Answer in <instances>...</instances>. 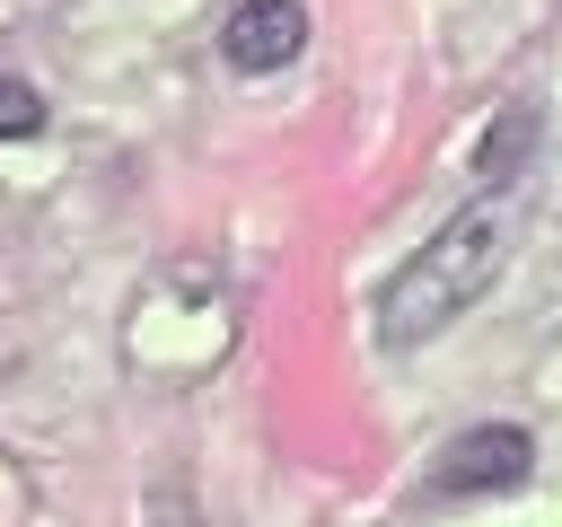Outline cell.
<instances>
[{"label": "cell", "mask_w": 562, "mask_h": 527, "mask_svg": "<svg viewBox=\"0 0 562 527\" xmlns=\"http://www.w3.org/2000/svg\"><path fill=\"white\" fill-rule=\"evenodd\" d=\"M299 44H307L299 0H246V9H228V26H220V53H228L237 70H281V61H299Z\"/></svg>", "instance_id": "obj_3"}, {"label": "cell", "mask_w": 562, "mask_h": 527, "mask_svg": "<svg viewBox=\"0 0 562 527\" xmlns=\"http://www.w3.org/2000/svg\"><path fill=\"white\" fill-rule=\"evenodd\" d=\"M527 466H536V439L518 422H483V430H457L439 448L430 483L439 492H509V483H527Z\"/></svg>", "instance_id": "obj_2"}, {"label": "cell", "mask_w": 562, "mask_h": 527, "mask_svg": "<svg viewBox=\"0 0 562 527\" xmlns=\"http://www.w3.org/2000/svg\"><path fill=\"white\" fill-rule=\"evenodd\" d=\"M35 132H44V97L0 70V141H35Z\"/></svg>", "instance_id": "obj_4"}, {"label": "cell", "mask_w": 562, "mask_h": 527, "mask_svg": "<svg viewBox=\"0 0 562 527\" xmlns=\"http://www.w3.org/2000/svg\"><path fill=\"white\" fill-rule=\"evenodd\" d=\"M527 132H536V123H527V114H509V132H501V141H483V176H509V158L527 149Z\"/></svg>", "instance_id": "obj_5"}, {"label": "cell", "mask_w": 562, "mask_h": 527, "mask_svg": "<svg viewBox=\"0 0 562 527\" xmlns=\"http://www.w3.org/2000/svg\"><path fill=\"white\" fill-rule=\"evenodd\" d=\"M501 264H509V211H501V202H465V211L378 290V343H386V351H413V343L448 334V325L501 281Z\"/></svg>", "instance_id": "obj_1"}]
</instances>
